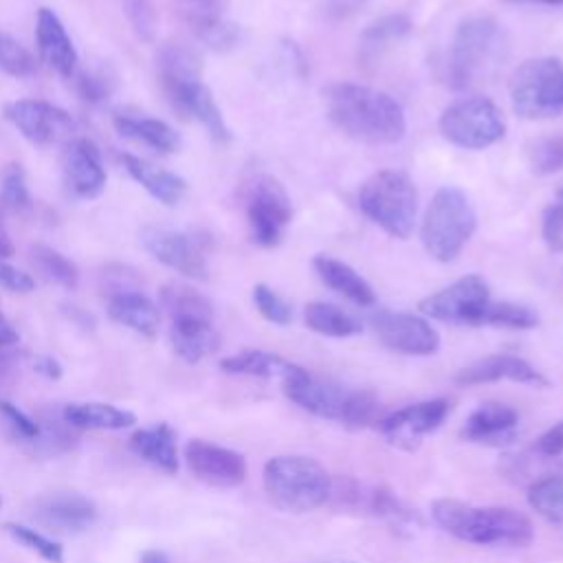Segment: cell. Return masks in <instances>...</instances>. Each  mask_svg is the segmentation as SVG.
<instances>
[{
  "label": "cell",
  "mask_w": 563,
  "mask_h": 563,
  "mask_svg": "<svg viewBox=\"0 0 563 563\" xmlns=\"http://www.w3.org/2000/svg\"><path fill=\"white\" fill-rule=\"evenodd\" d=\"M323 563H352V561H323Z\"/></svg>",
  "instance_id": "cell-57"
},
{
  "label": "cell",
  "mask_w": 563,
  "mask_h": 563,
  "mask_svg": "<svg viewBox=\"0 0 563 563\" xmlns=\"http://www.w3.org/2000/svg\"><path fill=\"white\" fill-rule=\"evenodd\" d=\"M4 119L31 143L53 145L70 141L75 130L73 117L48 101L42 99H13L2 106Z\"/></svg>",
  "instance_id": "cell-11"
},
{
  "label": "cell",
  "mask_w": 563,
  "mask_h": 563,
  "mask_svg": "<svg viewBox=\"0 0 563 563\" xmlns=\"http://www.w3.org/2000/svg\"><path fill=\"white\" fill-rule=\"evenodd\" d=\"M528 165L537 176H550L563 169V134L541 136L528 145Z\"/></svg>",
  "instance_id": "cell-42"
},
{
  "label": "cell",
  "mask_w": 563,
  "mask_h": 563,
  "mask_svg": "<svg viewBox=\"0 0 563 563\" xmlns=\"http://www.w3.org/2000/svg\"><path fill=\"white\" fill-rule=\"evenodd\" d=\"M253 303H255L257 312H260L266 321H271V323L286 325V323H290V319H292L290 306H288L273 288H268L266 284H257V286L253 288Z\"/></svg>",
  "instance_id": "cell-48"
},
{
  "label": "cell",
  "mask_w": 563,
  "mask_h": 563,
  "mask_svg": "<svg viewBox=\"0 0 563 563\" xmlns=\"http://www.w3.org/2000/svg\"><path fill=\"white\" fill-rule=\"evenodd\" d=\"M411 26H413L411 18L405 15V13L383 15V18H378L372 24L365 26V31L361 33V46H363L365 53L374 55L378 48L409 35Z\"/></svg>",
  "instance_id": "cell-37"
},
{
  "label": "cell",
  "mask_w": 563,
  "mask_h": 563,
  "mask_svg": "<svg viewBox=\"0 0 563 563\" xmlns=\"http://www.w3.org/2000/svg\"><path fill=\"white\" fill-rule=\"evenodd\" d=\"M358 209L387 235L405 240L413 231L418 194L402 169H380L372 174L356 194Z\"/></svg>",
  "instance_id": "cell-5"
},
{
  "label": "cell",
  "mask_w": 563,
  "mask_h": 563,
  "mask_svg": "<svg viewBox=\"0 0 563 563\" xmlns=\"http://www.w3.org/2000/svg\"><path fill=\"white\" fill-rule=\"evenodd\" d=\"M449 409L451 402L446 398L422 400L383 416L376 422V429L387 440V444L402 451H416L422 438L442 424Z\"/></svg>",
  "instance_id": "cell-14"
},
{
  "label": "cell",
  "mask_w": 563,
  "mask_h": 563,
  "mask_svg": "<svg viewBox=\"0 0 563 563\" xmlns=\"http://www.w3.org/2000/svg\"><path fill=\"white\" fill-rule=\"evenodd\" d=\"M130 449L150 462L152 466L165 471V473H176L178 471V444H176V431L167 424H154L150 429H141L132 433L130 438Z\"/></svg>",
  "instance_id": "cell-28"
},
{
  "label": "cell",
  "mask_w": 563,
  "mask_h": 563,
  "mask_svg": "<svg viewBox=\"0 0 563 563\" xmlns=\"http://www.w3.org/2000/svg\"><path fill=\"white\" fill-rule=\"evenodd\" d=\"M290 218L292 207L282 183L268 174L257 176L246 200L251 240L262 249L277 246L286 233V227L290 224Z\"/></svg>",
  "instance_id": "cell-9"
},
{
  "label": "cell",
  "mask_w": 563,
  "mask_h": 563,
  "mask_svg": "<svg viewBox=\"0 0 563 563\" xmlns=\"http://www.w3.org/2000/svg\"><path fill=\"white\" fill-rule=\"evenodd\" d=\"M161 86H163V92L167 95L172 108L180 117L200 121L205 125V130L209 132V136L218 143H227L231 139L224 117H222L211 90L202 84V77H198V79H163Z\"/></svg>",
  "instance_id": "cell-15"
},
{
  "label": "cell",
  "mask_w": 563,
  "mask_h": 563,
  "mask_svg": "<svg viewBox=\"0 0 563 563\" xmlns=\"http://www.w3.org/2000/svg\"><path fill=\"white\" fill-rule=\"evenodd\" d=\"M539 323V314L521 303L512 301H490L484 314V325L510 328V330H530Z\"/></svg>",
  "instance_id": "cell-41"
},
{
  "label": "cell",
  "mask_w": 563,
  "mask_h": 563,
  "mask_svg": "<svg viewBox=\"0 0 563 563\" xmlns=\"http://www.w3.org/2000/svg\"><path fill=\"white\" fill-rule=\"evenodd\" d=\"M264 490L284 512H310L330 499L332 477L312 457L277 455L264 464Z\"/></svg>",
  "instance_id": "cell-4"
},
{
  "label": "cell",
  "mask_w": 563,
  "mask_h": 563,
  "mask_svg": "<svg viewBox=\"0 0 563 563\" xmlns=\"http://www.w3.org/2000/svg\"><path fill=\"white\" fill-rule=\"evenodd\" d=\"M158 77L163 79H198L202 77L200 57L183 44H165L158 51Z\"/></svg>",
  "instance_id": "cell-36"
},
{
  "label": "cell",
  "mask_w": 563,
  "mask_h": 563,
  "mask_svg": "<svg viewBox=\"0 0 563 563\" xmlns=\"http://www.w3.org/2000/svg\"><path fill=\"white\" fill-rule=\"evenodd\" d=\"M490 303L488 284L479 275H464L451 286L424 297L418 308L422 314L455 323V325H484V314Z\"/></svg>",
  "instance_id": "cell-10"
},
{
  "label": "cell",
  "mask_w": 563,
  "mask_h": 563,
  "mask_svg": "<svg viewBox=\"0 0 563 563\" xmlns=\"http://www.w3.org/2000/svg\"><path fill=\"white\" fill-rule=\"evenodd\" d=\"M29 260H31V266L35 268V273L42 279L51 282L55 286H62L66 290L77 288L79 271H77L75 262H70L59 251H55V249H51L46 244H33L29 249Z\"/></svg>",
  "instance_id": "cell-33"
},
{
  "label": "cell",
  "mask_w": 563,
  "mask_h": 563,
  "mask_svg": "<svg viewBox=\"0 0 563 563\" xmlns=\"http://www.w3.org/2000/svg\"><path fill=\"white\" fill-rule=\"evenodd\" d=\"M380 402L374 391L369 389H356L347 394L343 413H341V424L350 429H363L369 424H376L380 420Z\"/></svg>",
  "instance_id": "cell-40"
},
{
  "label": "cell",
  "mask_w": 563,
  "mask_h": 563,
  "mask_svg": "<svg viewBox=\"0 0 563 563\" xmlns=\"http://www.w3.org/2000/svg\"><path fill=\"white\" fill-rule=\"evenodd\" d=\"M497 380H512L534 387H548V378L534 369L526 358L512 354H490L484 356L455 374L457 385H482V383H497Z\"/></svg>",
  "instance_id": "cell-20"
},
{
  "label": "cell",
  "mask_w": 563,
  "mask_h": 563,
  "mask_svg": "<svg viewBox=\"0 0 563 563\" xmlns=\"http://www.w3.org/2000/svg\"><path fill=\"white\" fill-rule=\"evenodd\" d=\"M508 55V40L499 22L473 15L460 22L446 55V79L451 88H468L490 77Z\"/></svg>",
  "instance_id": "cell-3"
},
{
  "label": "cell",
  "mask_w": 563,
  "mask_h": 563,
  "mask_svg": "<svg viewBox=\"0 0 563 563\" xmlns=\"http://www.w3.org/2000/svg\"><path fill=\"white\" fill-rule=\"evenodd\" d=\"M185 462L194 477L211 486L229 488L246 479L244 457L233 449L207 440H189L185 444Z\"/></svg>",
  "instance_id": "cell-17"
},
{
  "label": "cell",
  "mask_w": 563,
  "mask_h": 563,
  "mask_svg": "<svg viewBox=\"0 0 563 563\" xmlns=\"http://www.w3.org/2000/svg\"><path fill=\"white\" fill-rule=\"evenodd\" d=\"M312 266H314V273L319 275V279L325 286L341 292L343 297H347L356 306L367 308V306L376 303V295H374L372 286L350 264H345L336 257H330V255H317L312 260Z\"/></svg>",
  "instance_id": "cell-26"
},
{
  "label": "cell",
  "mask_w": 563,
  "mask_h": 563,
  "mask_svg": "<svg viewBox=\"0 0 563 563\" xmlns=\"http://www.w3.org/2000/svg\"><path fill=\"white\" fill-rule=\"evenodd\" d=\"M323 99L330 121L356 141L391 145L405 136L407 121L402 106L383 90L343 81L328 86Z\"/></svg>",
  "instance_id": "cell-1"
},
{
  "label": "cell",
  "mask_w": 563,
  "mask_h": 563,
  "mask_svg": "<svg viewBox=\"0 0 563 563\" xmlns=\"http://www.w3.org/2000/svg\"><path fill=\"white\" fill-rule=\"evenodd\" d=\"M282 389L286 398L292 400L297 407L328 420H341V413L350 394L334 383H323L314 378L303 367L295 376L286 378L282 383Z\"/></svg>",
  "instance_id": "cell-19"
},
{
  "label": "cell",
  "mask_w": 563,
  "mask_h": 563,
  "mask_svg": "<svg viewBox=\"0 0 563 563\" xmlns=\"http://www.w3.org/2000/svg\"><path fill=\"white\" fill-rule=\"evenodd\" d=\"M123 13L139 40L154 42L156 26H158V13H156V7L152 0H125Z\"/></svg>",
  "instance_id": "cell-46"
},
{
  "label": "cell",
  "mask_w": 563,
  "mask_h": 563,
  "mask_svg": "<svg viewBox=\"0 0 563 563\" xmlns=\"http://www.w3.org/2000/svg\"><path fill=\"white\" fill-rule=\"evenodd\" d=\"M369 323L378 341L398 354L427 356L440 347V334L435 328L413 312L376 310L369 314Z\"/></svg>",
  "instance_id": "cell-13"
},
{
  "label": "cell",
  "mask_w": 563,
  "mask_h": 563,
  "mask_svg": "<svg viewBox=\"0 0 563 563\" xmlns=\"http://www.w3.org/2000/svg\"><path fill=\"white\" fill-rule=\"evenodd\" d=\"M194 31L200 42H205L213 51H231L240 42L238 24L220 18V15H198L194 20Z\"/></svg>",
  "instance_id": "cell-39"
},
{
  "label": "cell",
  "mask_w": 563,
  "mask_h": 563,
  "mask_svg": "<svg viewBox=\"0 0 563 563\" xmlns=\"http://www.w3.org/2000/svg\"><path fill=\"white\" fill-rule=\"evenodd\" d=\"M303 321L312 332H319L323 336H334V339L354 336L363 330L358 319H354L345 310L325 301L308 303L303 310Z\"/></svg>",
  "instance_id": "cell-32"
},
{
  "label": "cell",
  "mask_w": 563,
  "mask_h": 563,
  "mask_svg": "<svg viewBox=\"0 0 563 563\" xmlns=\"http://www.w3.org/2000/svg\"><path fill=\"white\" fill-rule=\"evenodd\" d=\"M477 218L468 196L457 187H440L424 209L420 240L438 262H453L475 231Z\"/></svg>",
  "instance_id": "cell-6"
},
{
  "label": "cell",
  "mask_w": 563,
  "mask_h": 563,
  "mask_svg": "<svg viewBox=\"0 0 563 563\" xmlns=\"http://www.w3.org/2000/svg\"><path fill=\"white\" fill-rule=\"evenodd\" d=\"M114 130L134 143H141L154 152L172 154L180 147L178 132L167 125L161 119L152 117H130V114H117L114 117Z\"/></svg>",
  "instance_id": "cell-29"
},
{
  "label": "cell",
  "mask_w": 563,
  "mask_h": 563,
  "mask_svg": "<svg viewBox=\"0 0 563 563\" xmlns=\"http://www.w3.org/2000/svg\"><path fill=\"white\" fill-rule=\"evenodd\" d=\"M29 187L22 165L9 163L0 172V216L2 213H20L29 207Z\"/></svg>",
  "instance_id": "cell-38"
},
{
  "label": "cell",
  "mask_w": 563,
  "mask_h": 563,
  "mask_svg": "<svg viewBox=\"0 0 563 563\" xmlns=\"http://www.w3.org/2000/svg\"><path fill=\"white\" fill-rule=\"evenodd\" d=\"M66 189L81 200L97 198L106 187V169L97 145L88 139H70L62 156Z\"/></svg>",
  "instance_id": "cell-18"
},
{
  "label": "cell",
  "mask_w": 563,
  "mask_h": 563,
  "mask_svg": "<svg viewBox=\"0 0 563 563\" xmlns=\"http://www.w3.org/2000/svg\"><path fill=\"white\" fill-rule=\"evenodd\" d=\"M541 238L550 253H563V187L554 194V200L543 209Z\"/></svg>",
  "instance_id": "cell-47"
},
{
  "label": "cell",
  "mask_w": 563,
  "mask_h": 563,
  "mask_svg": "<svg viewBox=\"0 0 563 563\" xmlns=\"http://www.w3.org/2000/svg\"><path fill=\"white\" fill-rule=\"evenodd\" d=\"M123 161V167L128 169V174L158 202L167 205V207H174L183 200L185 191H187V183L169 172V169H163V167H156L134 154H123L121 156Z\"/></svg>",
  "instance_id": "cell-25"
},
{
  "label": "cell",
  "mask_w": 563,
  "mask_h": 563,
  "mask_svg": "<svg viewBox=\"0 0 563 563\" xmlns=\"http://www.w3.org/2000/svg\"><path fill=\"white\" fill-rule=\"evenodd\" d=\"M139 242L156 262L180 273L183 277L198 282H205L209 277L205 253L198 240H194L191 235L167 227L147 224L139 231Z\"/></svg>",
  "instance_id": "cell-12"
},
{
  "label": "cell",
  "mask_w": 563,
  "mask_h": 563,
  "mask_svg": "<svg viewBox=\"0 0 563 563\" xmlns=\"http://www.w3.org/2000/svg\"><path fill=\"white\" fill-rule=\"evenodd\" d=\"M37 68L33 53L13 35L0 31V73L9 77H29Z\"/></svg>",
  "instance_id": "cell-43"
},
{
  "label": "cell",
  "mask_w": 563,
  "mask_h": 563,
  "mask_svg": "<svg viewBox=\"0 0 563 563\" xmlns=\"http://www.w3.org/2000/svg\"><path fill=\"white\" fill-rule=\"evenodd\" d=\"M70 79H75L77 95L88 103L106 101L117 86V75L103 66L92 68V70H81V73L75 70V75Z\"/></svg>",
  "instance_id": "cell-44"
},
{
  "label": "cell",
  "mask_w": 563,
  "mask_h": 563,
  "mask_svg": "<svg viewBox=\"0 0 563 563\" xmlns=\"http://www.w3.org/2000/svg\"><path fill=\"white\" fill-rule=\"evenodd\" d=\"M33 367H35V372L44 374L46 378H59L62 376V365L53 356H37L33 361Z\"/></svg>",
  "instance_id": "cell-51"
},
{
  "label": "cell",
  "mask_w": 563,
  "mask_h": 563,
  "mask_svg": "<svg viewBox=\"0 0 563 563\" xmlns=\"http://www.w3.org/2000/svg\"><path fill=\"white\" fill-rule=\"evenodd\" d=\"M35 523L44 526L46 530L62 532V534H75L88 530L97 521V506L92 499L73 493V490H55L40 495L31 512Z\"/></svg>",
  "instance_id": "cell-16"
},
{
  "label": "cell",
  "mask_w": 563,
  "mask_h": 563,
  "mask_svg": "<svg viewBox=\"0 0 563 563\" xmlns=\"http://www.w3.org/2000/svg\"><path fill=\"white\" fill-rule=\"evenodd\" d=\"M506 2H530V4H563V0H506Z\"/></svg>",
  "instance_id": "cell-56"
},
{
  "label": "cell",
  "mask_w": 563,
  "mask_h": 563,
  "mask_svg": "<svg viewBox=\"0 0 563 563\" xmlns=\"http://www.w3.org/2000/svg\"><path fill=\"white\" fill-rule=\"evenodd\" d=\"M141 563H172V561H169V556H167L165 552H161V550H145V552L141 554Z\"/></svg>",
  "instance_id": "cell-55"
},
{
  "label": "cell",
  "mask_w": 563,
  "mask_h": 563,
  "mask_svg": "<svg viewBox=\"0 0 563 563\" xmlns=\"http://www.w3.org/2000/svg\"><path fill=\"white\" fill-rule=\"evenodd\" d=\"M510 103L521 119L541 121L563 114V62L526 59L510 79Z\"/></svg>",
  "instance_id": "cell-7"
},
{
  "label": "cell",
  "mask_w": 563,
  "mask_h": 563,
  "mask_svg": "<svg viewBox=\"0 0 563 563\" xmlns=\"http://www.w3.org/2000/svg\"><path fill=\"white\" fill-rule=\"evenodd\" d=\"M108 314L112 321L150 339L156 336L161 325V312L156 303L143 292L130 288H119L108 297Z\"/></svg>",
  "instance_id": "cell-24"
},
{
  "label": "cell",
  "mask_w": 563,
  "mask_h": 563,
  "mask_svg": "<svg viewBox=\"0 0 563 563\" xmlns=\"http://www.w3.org/2000/svg\"><path fill=\"white\" fill-rule=\"evenodd\" d=\"M35 46L42 57L57 75L70 79L77 70V51L70 35L66 33L62 20L46 7L37 11L35 18Z\"/></svg>",
  "instance_id": "cell-22"
},
{
  "label": "cell",
  "mask_w": 563,
  "mask_h": 563,
  "mask_svg": "<svg viewBox=\"0 0 563 563\" xmlns=\"http://www.w3.org/2000/svg\"><path fill=\"white\" fill-rule=\"evenodd\" d=\"M169 343L183 361L198 363L218 350L220 336L213 328V319L176 317L169 323Z\"/></svg>",
  "instance_id": "cell-23"
},
{
  "label": "cell",
  "mask_w": 563,
  "mask_h": 563,
  "mask_svg": "<svg viewBox=\"0 0 563 563\" xmlns=\"http://www.w3.org/2000/svg\"><path fill=\"white\" fill-rule=\"evenodd\" d=\"M13 253H15V249H13L7 231L0 224V260H9V257H13Z\"/></svg>",
  "instance_id": "cell-54"
},
{
  "label": "cell",
  "mask_w": 563,
  "mask_h": 563,
  "mask_svg": "<svg viewBox=\"0 0 563 563\" xmlns=\"http://www.w3.org/2000/svg\"><path fill=\"white\" fill-rule=\"evenodd\" d=\"M0 286L9 292L24 295L35 288V279L29 273L11 266L7 260H0Z\"/></svg>",
  "instance_id": "cell-50"
},
{
  "label": "cell",
  "mask_w": 563,
  "mask_h": 563,
  "mask_svg": "<svg viewBox=\"0 0 563 563\" xmlns=\"http://www.w3.org/2000/svg\"><path fill=\"white\" fill-rule=\"evenodd\" d=\"M561 466L563 468V422L550 427L528 453L523 455H508L504 471L515 477L537 475L541 468Z\"/></svg>",
  "instance_id": "cell-27"
},
{
  "label": "cell",
  "mask_w": 563,
  "mask_h": 563,
  "mask_svg": "<svg viewBox=\"0 0 563 563\" xmlns=\"http://www.w3.org/2000/svg\"><path fill=\"white\" fill-rule=\"evenodd\" d=\"M161 303L167 310L169 319H176V317L213 319L211 301L189 286H180V284L165 286L161 290Z\"/></svg>",
  "instance_id": "cell-35"
},
{
  "label": "cell",
  "mask_w": 563,
  "mask_h": 563,
  "mask_svg": "<svg viewBox=\"0 0 563 563\" xmlns=\"http://www.w3.org/2000/svg\"><path fill=\"white\" fill-rule=\"evenodd\" d=\"M220 367L229 374H242V376H257V378H277L284 383L286 378L295 376L301 367L290 363L288 358L264 352V350H242L233 356H227L220 361Z\"/></svg>",
  "instance_id": "cell-30"
},
{
  "label": "cell",
  "mask_w": 563,
  "mask_h": 563,
  "mask_svg": "<svg viewBox=\"0 0 563 563\" xmlns=\"http://www.w3.org/2000/svg\"><path fill=\"white\" fill-rule=\"evenodd\" d=\"M11 367H13V356L4 352V347H0V385H4V380L9 378Z\"/></svg>",
  "instance_id": "cell-53"
},
{
  "label": "cell",
  "mask_w": 563,
  "mask_h": 563,
  "mask_svg": "<svg viewBox=\"0 0 563 563\" xmlns=\"http://www.w3.org/2000/svg\"><path fill=\"white\" fill-rule=\"evenodd\" d=\"M440 134L462 150H484L506 134L501 110L486 97H460L451 101L438 121Z\"/></svg>",
  "instance_id": "cell-8"
},
{
  "label": "cell",
  "mask_w": 563,
  "mask_h": 563,
  "mask_svg": "<svg viewBox=\"0 0 563 563\" xmlns=\"http://www.w3.org/2000/svg\"><path fill=\"white\" fill-rule=\"evenodd\" d=\"M4 530L24 548L37 552L44 561L48 563H64V548L59 543H55L53 539H48L46 534L29 528V526H20V523H4Z\"/></svg>",
  "instance_id": "cell-45"
},
{
  "label": "cell",
  "mask_w": 563,
  "mask_h": 563,
  "mask_svg": "<svg viewBox=\"0 0 563 563\" xmlns=\"http://www.w3.org/2000/svg\"><path fill=\"white\" fill-rule=\"evenodd\" d=\"M528 504L550 523H563V475H541L530 484Z\"/></svg>",
  "instance_id": "cell-34"
},
{
  "label": "cell",
  "mask_w": 563,
  "mask_h": 563,
  "mask_svg": "<svg viewBox=\"0 0 563 563\" xmlns=\"http://www.w3.org/2000/svg\"><path fill=\"white\" fill-rule=\"evenodd\" d=\"M62 420L73 429H128L136 422L132 411L106 402H68L62 409Z\"/></svg>",
  "instance_id": "cell-31"
},
{
  "label": "cell",
  "mask_w": 563,
  "mask_h": 563,
  "mask_svg": "<svg viewBox=\"0 0 563 563\" xmlns=\"http://www.w3.org/2000/svg\"><path fill=\"white\" fill-rule=\"evenodd\" d=\"M0 420L13 438H20L26 442H35L40 438V424L7 400H0Z\"/></svg>",
  "instance_id": "cell-49"
},
{
  "label": "cell",
  "mask_w": 563,
  "mask_h": 563,
  "mask_svg": "<svg viewBox=\"0 0 563 563\" xmlns=\"http://www.w3.org/2000/svg\"><path fill=\"white\" fill-rule=\"evenodd\" d=\"M18 339H20L18 330H15V328L4 319V314L0 312V347H9V345L18 343Z\"/></svg>",
  "instance_id": "cell-52"
},
{
  "label": "cell",
  "mask_w": 563,
  "mask_h": 563,
  "mask_svg": "<svg viewBox=\"0 0 563 563\" xmlns=\"http://www.w3.org/2000/svg\"><path fill=\"white\" fill-rule=\"evenodd\" d=\"M519 413L504 402H484L464 420L460 435L468 442L501 446L515 440Z\"/></svg>",
  "instance_id": "cell-21"
},
{
  "label": "cell",
  "mask_w": 563,
  "mask_h": 563,
  "mask_svg": "<svg viewBox=\"0 0 563 563\" xmlns=\"http://www.w3.org/2000/svg\"><path fill=\"white\" fill-rule=\"evenodd\" d=\"M431 517L455 539L475 545H528L534 537L532 521L508 506H471L457 499H435Z\"/></svg>",
  "instance_id": "cell-2"
}]
</instances>
